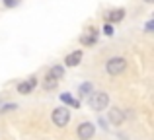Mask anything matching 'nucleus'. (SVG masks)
Returning a JSON list of instances; mask_svg holds the SVG:
<instances>
[{
  "instance_id": "obj_1",
  "label": "nucleus",
  "mask_w": 154,
  "mask_h": 140,
  "mask_svg": "<svg viewBox=\"0 0 154 140\" xmlns=\"http://www.w3.org/2000/svg\"><path fill=\"white\" fill-rule=\"evenodd\" d=\"M107 103H109L107 94H103V91H96V94H92V97H90V107H92V109L102 111V109L107 107Z\"/></svg>"
},
{
  "instance_id": "obj_2",
  "label": "nucleus",
  "mask_w": 154,
  "mask_h": 140,
  "mask_svg": "<svg viewBox=\"0 0 154 140\" xmlns=\"http://www.w3.org/2000/svg\"><path fill=\"white\" fill-rule=\"evenodd\" d=\"M51 119H53V123H55L57 127H64L68 123V119H70V113H68L66 107H59V109L53 111Z\"/></svg>"
},
{
  "instance_id": "obj_3",
  "label": "nucleus",
  "mask_w": 154,
  "mask_h": 140,
  "mask_svg": "<svg viewBox=\"0 0 154 140\" xmlns=\"http://www.w3.org/2000/svg\"><path fill=\"white\" fill-rule=\"evenodd\" d=\"M125 58H121V57H115V58H111V61H107V72L109 74H119V72H123L125 70Z\"/></svg>"
},
{
  "instance_id": "obj_4",
  "label": "nucleus",
  "mask_w": 154,
  "mask_h": 140,
  "mask_svg": "<svg viewBox=\"0 0 154 140\" xmlns=\"http://www.w3.org/2000/svg\"><path fill=\"white\" fill-rule=\"evenodd\" d=\"M94 136V125L92 123H82L78 127V138L80 140H90Z\"/></svg>"
},
{
  "instance_id": "obj_5",
  "label": "nucleus",
  "mask_w": 154,
  "mask_h": 140,
  "mask_svg": "<svg viewBox=\"0 0 154 140\" xmlns=\"http://www.w3.org/2000/svg\"><path fill=\"white\" fill-rule=\"evenodd\" d=\"M35 84H37V80H35V78H29V80H26V82H20L18 84V94H22V95L29 94V91L35 88Z\"/></svg>"
},
{
  "instance_id": "obj_6",
  "label": "nucleus",
  "mask_w": 154,
  "mask_h": 140,
  "mask_svg": "<svg viewBox=\"0 0 154 140\" xmlns=\"http://www.w3.org/2000/svg\"><path fill=\"white\" fill-rule=\"evenodd\" d=\"M80 41H82V45H94L96 41H98V31L92 27V29H88L86 33L80 37Z\"/></svg>"
},
{
  "instance_id": "obj_7",
  "label": "nucleus",
  "mask_w": 154,
  "mask_h": 140,
  "mask_svg": "<svg viewBox=\"0 0 154 140\" xmlns=\"http://www.w3.org/2000/svg\"><path fill=\"white\" fill-rule=\"evenodd\" d=\"M80 61H82V51H74V53H70L66 57V64L68 66H76V64H80Z\"/></svg>"
},
{
  "instance_id": "obj_8",
  "label": "nucleus",
  "mask_w": 154,
  "mask_h": 140,
  "mask_svg": "<svg viewBox=\"0 0 154 140\" xmlns=\"http://www.w3.org/2000/svg\"><path fill=\"white\" fill-rule=\"evenodd\" d=\"M105 18H107V22H109V23L121 22V19L125 18V10H111V12H109L107 16H105Z\"/></svg>"
},
{
  "instance_id": "obj_9",
  "label": "nucleus",
  "mask_w": 154,
  "mask_h": 140,
  "mask_svg": "<svg viewBox=\"0 0 154 140\" xmlns=\"http://www.w3.org/2000/svg\"><path fill=\"white\" fill-rule=\"evenodd\" d=\"M107 117H109V121H111V125H121V123H123V113H121V109H111Z\"/></svg>"
},
{
  "instance_id": "obj_10",
  "label": "nucleus",
  "mask_w": 154,
  "mask_h": 140,
  "mask_svg": "<svg viewBox=\"0 0 154 140\" xmlns=\"http://www.w3.org/2000/svg\"><path fill=\"white\" fill-rule=\"evenodd\" d=\"M43 88H45V90H55V88H57V78L47 76V78L43 80Z\"/></svg>"
},
{
  "instance_id": "obj_11",
  "label": "nucleus",
  "mask_w": 154,
  "mask_h": 140,
  "mask_svg": "<svg viewBox=\"0 0 154 140\" xmlns=\"http://www.w3.org/2000/svg\"><path fill=\"white\" fill-rule=\"evenodd\" d=\"M63 74H64V68H63V66H53L49 76H53V78L59 80V78H63Z\"/></svg>"
},
{
  "instance_id": "obj_12",
  "label": "nucleus",
  "mask_w": 154,
  "mask_h": 140,
  "mask_svg": "<svg viewBox=\"0 0 154 140\" xmlns=\"http://www.w3.org/2000/svg\"><path fill=\"white\" fill-rule=\"evenodd\" d=\"M60 99H63V101H66V103H70V105H72V107H76V109L80 107V101H76V99H72V97H70L68 94H63V95H60Z\"/></svg>"
},
{
  "instance_id": "obj_13",
  "label": "nucleus",
  "mask_w": 154,
  "mask_h": 140,
  "mask_svg": "<svg viewBox=\"0 0 154 140\" xmlns=\"http://www.w3.org/2000/svg\"><path fill=\"white\" fill-rule=\"evenodd\" d=\"M92 91V84H82V88H80V95H88Z\"/></svg>"
},
{
  "instance_id": "obj_14",
  "label": "nucleus",
  "mask_w": 154,
  "mask_h": 140,
  "mask_svg": "<svg viewBox=\"0 0 154 140\" xmlns=\"http://www.w3.org/2000/svg\"><path fill=\"white\" fill-rule=\"evenodd\" d=\"M20 4V0H4V6L6 8H14V6H18Z\"/></svg>"
},
{
  "instance_id": "obj_15",
  "label": "nucleus",
  "mask_w": 154,
  "mask_h": 140,
  "mask_svg": "<svg viewBox=\"0 0 154 140\" xmlns=\"http://www.w3.org/2000/svg\"><path fill=\"white\" fill-rule=\"evenodd\" d=\"M103 33L105 35H113V27L109 25V23H105V25H103Z\"/></svg>"
},
{
  "instance_id": "obj_16",
  "label": "nucleus",
  "mask_w": 154,
  "mask_h": 140,
  "mask_svg": "<svg viewBox=\"0 0 154 140\" xmlns=\"http://www.w3.org/2000/svg\"><path fill=\"white\" fill-rule=\"evenodd\" d=\"M16 109V105H4V109H0V113H6V111H12Z\"/></svg>"
},
{
  "instance_id": "obj_17",
  "label": "nucleus",
  "mask_w": 154,
  "mask_h": 140,
  "mask_svg": "<svg viewBox=\"0 0 154 140\" xmlns=\"http://www.w3.org/2000/svg\"><path fill=\"white\" fill-rule=\"evenodd\" d=\"M144 2H152V0H144Z\"/></svg>"
}]
</instances>
